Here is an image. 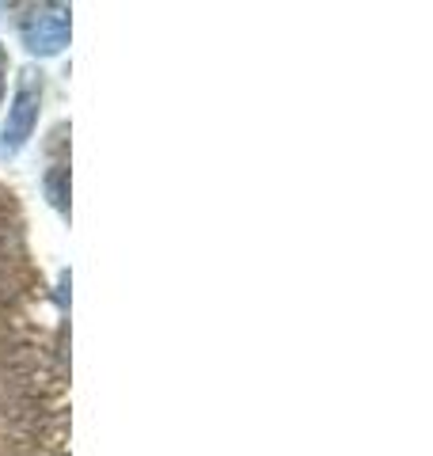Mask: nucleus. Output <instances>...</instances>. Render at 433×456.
Returning a JSON list of instances; mask_svg holds the SVG:
<instances>
[{"mask_svg": "<svg viewBox=\"0 0 433 456\" xmlns=\"http://www.w3.org/2000/svg\"><path fill=\"white\" fill-rule=\"evenodd\" d=\"M38 110H42V80L35 73H23L16 99L8 107V122L0 130V152H20L31 141L35 126H38Z\"/></svg>", "mask_w": 433, "mask_h": 456, "instance_id": "f257e3e1", "label": "nucleus"}, {"mask_svg": "<svg viewBox=\"0 0 433 456\" xmlns=\"http://www.w3.org/2000/svg\"><path fill=\"white\" fill-rule=\"evenodd\" d=\"M23 46L35 57H57L69 46V8L65 4H42L20 23Z\"/></svg>", "mask_w": 433, "mask_h": 456, "instance_id": "f03ea898", "label": "nucleus"}, {"mask_svg": "<svg viewBox=\"0 0 433 456\" xmlns=\"http://www.w3.org/2000/svg\"><path fill=\"white\" fill-rule=\"evenodd\" d=\"M46 194H50V202L57 206V209H69V202H65V198H69V187H65V164H53L50 167V175H46Z\"/></svg>", "mask_w": 433, "mask_h": 456, "instance_id": "7ed1b4c3", "label": "nucleus"}, {"mask_svg": "<svg viewBox=\"0 0 433 456\" xmlns=\"http://www.w3.org/2000/svg\"><path fill=\"white\" fill-rule=\"evenodd\" d=\"M4 88H8V50L0 46V99H4Z\"/></svg>", "mask_w": 433, "mask_h": 456, "instance_id": "20e7f679", "label": "nucleus"}]
</instances>
